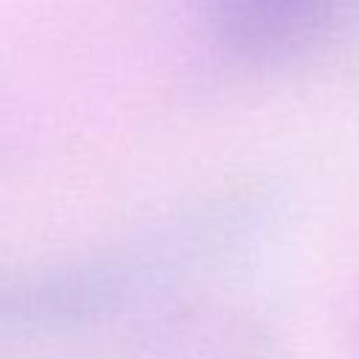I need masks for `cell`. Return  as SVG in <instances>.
Listing matches in <instances>:
<instances>
[{
	"label": "cell",
	"mask_w": 359,
	"mask_h": 359,
	"mask_svg": "<svg viewBox=\"0 0 359 359\" xmlns=\"http://www.w3.org/2000/svg\"><path fill=\"white\" fill-rule=\"evenodd\" d=\"M227 20L247 39H261L289 17L294 0H224Z\"/></svg>",
	"instance_id": "obj_1"
}]
</instances>
